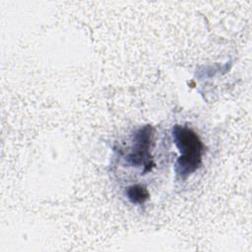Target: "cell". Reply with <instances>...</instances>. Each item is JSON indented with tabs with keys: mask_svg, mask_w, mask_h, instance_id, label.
Segmentation results:
<instances>
[{
	"mask_svg": "<svg viewBox=\"0 0 252 252\" xmlns=\"http://www.w3.org/2000/svg\"><path fill=\"white\" fill-rule=\"evenodd\" d=\"M171 133L180 153L174 170L178 178L185 179L201 167L205 147L198 134L189 127L176 124L172 127Z\"/></svg>",
	"mask_w": 252,
	"mask_h": 252,
	"instance_id": "6da1fadb",
	"label": "cell"
},
{
	"mask_svg": "<svg viewBox=\"0 0 252 252\" xmlns=\"http://www.w3.org/2000/svg\"><path fill=\"white\" fill-rule=\"evenodd\" d=\"M153 136V127L149 124L138 129L134 134L131 151L125 157L128 164L143 167L144 173L151 171L155 165L153 156L151 155Z\"/></svg>",
	"mask_w": 252,
	"mask_h": 252,
	"instance_id": "7a4b0ae2",
	"label": "cell"
},
{
	"mask_svg": "<svg viewBox=\"0 0 252 252\" xmlns=\"http://www.w3.org/2000/svg\"><path fill=\"white\" fill-rule=\"evenodd\" d=\"M126 195L132 204H144L150 198L148 189L141 184L129 186L126 190Z\"/></svg>",
	"mask_w": 252,
	"mask_h": 252,
	"instance_id": "3957f363",
	"label": "cell"
}]
</instances>
